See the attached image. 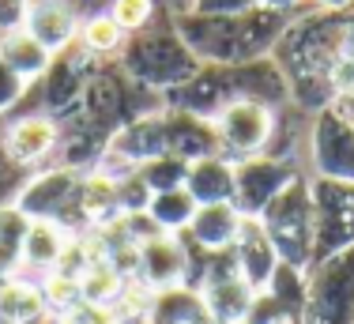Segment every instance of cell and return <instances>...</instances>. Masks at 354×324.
I'll use <instances>...</instances> for the list:
<instances>
[{
	"instance_id": "cell-22",
	"label": "cell",
	"mask_w": 354,
	"mask_h": 324,
	"mask_svg": "<svg viewBox=\"0 0 354 324\" xmlns=\"http://www.w3.org/2000/svg\"><path fill=\"white\" fill-rule=\"evenodd\" d=\"M72 230H64L61 223H46V219H38V223H30L27 237H23V276L30 271H38V276H49V271L61 264L64 249H68L72 242Z\"/></svg>"
},
{
	"instance_id": "cell-38",
	"label": "cell",
	"mask_w": 354,
	"mask_h": 324,
	"mask_svg": "<svg viewBox=\"0 0 354 324\" xmlns=\"http://www.w3.org/2000/svg\"><path fill=\"white\" fill-rule=\"evenodd\" d=\"M35 0H0V34H12L27 27V15Z\"/></svg>"
},
{
	"instance_id": "cell-37",
	"label": "cell",
	"mask_w": 354,
	"mask_h": 324,
	"mask_svg": "<svg viewBox=\"0 0 354 324\" xmlns=\"http://www.w3.org/2000/svg\"><path fill=\"white\" fill-rule=\"evenodd\" d=\"M252 8H260L257 0H192L189 12H196V15H245Z\"/></svg>"
},
{
	"instance_id": "cell-34",
	"label": "cell",
	"mask_w": 354,
	"mask_h": 324,
	"mask_svg": "<svg viewBox=\"0 0 354 324\" xmlns=\"http://www.w3.org/2000/svg\"><path fill=\"white\" fill-rule=\"evenodd\" d=\"M30 230V219L23 215L15 204H0V242H12V245H23Z\"/></svg>"
},
{
	"instance_id": "cell-18",
	"label": "cell",
	"mask_w": 354,
	"mask_h": 324,
	"mask_svg": "<svg viewBox=\"0 0 354 324\" xmlns=\"http://www.w3.org/2000/svg\"><path fill=\"white\" fill-rule=\"evenodd\" d=\"M27 34H35L49 53H64L80 38V15L68 0H35L27 15Z\"/></svg>"
},
{
	"instance_id": "cell-24",
	"label": "cell",
	"mask_w": 354,
	"mask_h": 324,
	"mask_svg": "<svg viewBox=\"0 0 354 324\" xmlns=\"http://www.w3.org/2000/svg\"><path fill=\"white\" fill-rule=\"evenodd\" d=\"M0 57H4V64L12 68L15 75H23V80H41L46 75L49 61H53V53H49L46 46L35 38V34L23 30H12V34H0Z\"/></svg>"
},
{
	"instance_id": "cell-35",
	"label": "cell",
	"mask_w": 354,
	"mask_h": 324,
	"mask_svg": "<svg viewBox=\"0 0 354 324\" xmlns=\"http://www.w3.org/2000/svg\"><path fill=\"white\" fill-rule=\"evenodd\" d=\"M117 204H121V215L124 211H147V204H151L147 185H143L136 174L124 177V181H117Z\"/></svg>"
},
{
	"instance_id": "cell-44",
	"label": "cell",
	"mask_w": 354,
	"mask_h": 324,
	"mask_svg": "<svg viewBox=\"0 0 354 324\" xmlns=\"http://www.w3.org/2000/svg\"><path fill=\"white\" fill-rule=\"evenodd\" d=\"M241 324H245V321H241Z\"/></svg>"
},
{
	"instance_id": "cell-25",
	"label": "cell",
	"mask_w": 354,
	"mask_h": 324,
	"mask_svg": "<svg viewBox=\"0 0 354 324\" xmlns=\"http://www.w3.org/2000/svg\"><path fill=\"white\" fill-rule=\"evenodd\" d=\"M200 204L192 200L189 189H170V192H155L147 204V215L155 219V226L162 230V234H185L192 223V215H196Z\"/></svg>"
},
{
	"instance_id": "cell-9",
	"label": "cell",
	"mask_w": 354,
	"mask_h": 324,
	"mask_svg": "<svg viewBox=\"0 0 354 324\" xmlns=\"http://www.w3.org/2000/svg\"><path fill=\"white\" fill-rule=\"evenodd\" d=\"M132 80L117 68H102L98 64L87 80V91H83V102H80V125H91L98 132H109L113 136L124 121H132L136 114H143L140 102H132Z\"/></svg>"
},
{
	"instance_id": "cell-33",
	"label": "cell",
	"mask_w": 354,
	"mask_h": 324,
	"mask_svg": "<svg viewBox=\"0 0 354 324\" xmlns=\"http://www.w3.org/2000/svg\"><path fill=\"white\" fill-rule=\"evenodd\" d=\"M64 324H132L117 305H91V302H80L75 309H68L61 317Z\"/></svg>"
},
{
	"instance_id": "cell-14",
	"label": "cell",
	"mask_w": 354,
	"mask_h": 324,
	"mask_svg": "<svg viewBox=\"0 0 354 324\" xmlns=\"http://www.w3.org/2000/svg\"><path fill=\"white\" fill-rule=\"evenodd\" d=\"M109 151L117 159H124L129 166H143V162L166 155V117L162 106L158 109H143L132 121H124L121 129L109 136Z\"/></svg>"
},
{
	"instance_id": "cell-8",
	"label": "cell",
	"mask_w": 354,
	"mask_h": 324,
	"mask_svg": "<svg viewBox=\"0 0 354 324\" xmlns=\"http://www.w3.org/2000/svg\"><path fill=\"white\" fill-rule=\"evenodd\" d=\"M215 132H218V147L223 155H230L234 162L249 159V155H264L275 140V125H279V109L264 106V102H230L223 114L215 117Z\"/></svg>"
},
{
	"instance_id": "cell-17",
	"label": "cell",
	"mask_w": 354,
	"mask_h": 324,
	"mask_svg": "<svg viewBox=\"0 0 354 324\" xmlns=\"http://www.w3.org/2000/svg\"><path fill=\"white\" fill-rule=\"evenodd\" d=\"M162 117H166V155H177L185 162L223 155L218 132L212 121H204L196 114H185V109H170V106H162Z\"/></svg>"
},
{
	"instance_id": "cell-42",
	"label": "cell",
	"mask_w": 354,
	"mask_h": 324,
	"mask_svg": "<svg viewBox=\"0 0 354 324\" xmlns=\"http://www.w3.org/2000/svg\"><path fill=\"white\" fill-rule=\"evenodd\" d=\"M335 106H339L343 114H347V121L354 125V91H347V95H339V98H335Z\"/></svg>"
},
{
	"instance_id": "cell-15",
	"label": "cell",
	"mask_w": 354,
	"mask_h": 324,
	"mask_svg": "<svg viewBox=\"0 0 354 324\" xmlns=\"http://www.w3.org/2000/svg\"><path fill=\"white\" fill-rule=\"evenodd\" d=\"M61 143V121L49 114H35V117H19L12 121V129L4 132V151L8 159L19 170H30L38 162H46Z\"/></svg>"
},
{
	"instance_id": "cell-5",
	"label": "cell",
	"mask_w": 354,
	"mask_h": 324,
	"mask_svg": "<svg viewBox=\"0 0 354 324\" xmlns=\"http://www.w3.org/2000/svg\"><path fill=\"white\" fill-rule=\"evenodd\" d=\"M298 324H354V245L306 271Z\"/></svg>"
},
{
	"instance_id": "cell-2",
	"label": "cell",
	"mask_w": 354,
	"mask_h": 324,
	"mask_svg": "<svg viewBox=\"0 0 354 324\" xmlns=\"http://www.w3.org/2000/svg\"><path fill=\"white\" fill-rule=\"evenodd\" d=\"M290 15H275L268 8H252L245 15H196L174 12V27L200 64H249L272 57Z\"/></svg>"
},
{
	"instance_id": "cell-30",
	"label": "cell",
	"mask_w": 354,
	"mask_h": 324,
	"mask_svg": "<svg viewBox=\"0 0 354 324\" xmlns=\"http://www.w3.org/2000/svg\"><path fill=\"white\" fill-rule=\"evenodd\" d=\"M268 294H275L294 317H301V305H306V271L290 268V264H279L268 283Z\"/></svg>"
},
{
	"instance_id": "cell-27",
	"label": "cell",
	"mask_w": 354,
	"mask_h": 324,
	"mask_svg": "<svg viewBox=\"0 0 354 324\" xmlns=\"http://www.w3.org/2000/svg\"><path fill=\"white\" fill-rule=\"evenodd\" d=\"M124 38H129V34L113 23V15L95 12V15H87V19H80V38H75V46L91 57H109V53H121Z\"/></svg>"
},
{
	"instance_id": "cell-36",
	"label": "cell",
	"mask_w": 354,
	"mask_h": 324,
	"mask_svg": "<svg viewBox=\"0 0 354 324\" xmlns=\"http://www.w3.org/2000/svg\"><path fill=\"white\" fill-rule=\"evenodd\" d=\"M23 95H27V80L15 75L12 68L4 64V57H0V114H8V109H12Z\"/></svg>"
},
{
	"instance_id": "cell-20",
	"label": "cell",
	"mask_w": 354,
	"mask_h": 324,
	"mask_svg": "<svg viewBox=\"0 0 354 324\" xmlns=\"http://www.w3.org/2000/svg\"><path fill=\"white\" fill-rule=\"evenodd\" d=\"M143 324H215V317L207 313L204 294L196 287H170L151 294Z\"/></svg>"
},
{
	"instance_id": "cell-19",
	"label": "cell",
	"mask_w": 354,
	"mask_h": 324,
	"mask_svg": "<svg viewBox=\"0 0 354 324\" xmlns=\"http://www.w3.org/2000/svg\"><path fill=\"white\" fill-rule=\"evenodd\" d=\"M241 223L245 219H241V211L234 204H200L185 234L204 253H226V249H234V237H238Z\"/></svg>"
},
{
	"instance_id": "cell-26",
	"label": "cell",
	"mask_w": 354,
	"mask_h": 324,
	"mask_svg": "<svg viewBox=\"0 0 354 324\" xmlns=\"http://www.w3.org/2000/svg\"><path fill=\"white\" fill-rule=\"evenodd\" d=\"M129 283L132 279H124L109 260H95L80 276V294H83V302H91V305H121Z\"/></svg>"
},
{
	"instance_id": "cell-10",
	"label": "cell",
	"mask_w": 354,
	"mask_h": 324,
	"mask_svg": "<svg viewBox=\"0 0 354 324\" xmlns=\"http://www.w3.org/2000/svg\"><path fill=\"white\" fill-rule=\"evenodd\" d=\"M309 159H313L317 177L354 185V125L347 121V114L339 106H328L320 114H313Z\"/></svg>"
},
{
	"instance_id": "cell-43",
	"label": "cell",
	"mask_w": 354,
	"mask_h": 324,
	"mask_svg": "<svg viewBox=\"0 0 354 324\" xmlns=\"http://www.w3.org/2000/svg\"><path fill=\"white\" fill-rule=\"evenodd\" d=\"M57 324H64V321H57Z\"/></svg>"
},
{
	"instance_id": "cell-28",
	"label": "cell",
	"mask_w": 354,
	"mask_h": 324,
	"mask_svg": "<svg viewBox=\"0 0 354 324\" xmlns=\"http://www.w3.org/2000/svg\"><path fill=\"white\" fill-rule=\"evenodd\" d=\"M136 177L147 185V192H170V189H185V177H189V162L177 155H158L151 162H143L136 170Z\"/></svg>"
},
{
	"instance_id": "cell-6",
	"label": "cell",
	"mask_w": 354,
	"mask_h": 324,
	"mask_svg": "<svg viewBox=\"0 0 354 324\" xmlns=\"http://www.w3.org/2000/svg\"><path fill=\"white\" fill-rule=\"evenodd\" d=\"M313 264L354 245V185L313 177Z\"/></svg>"
},
{
	"instance_id": "cell-39",
	"label": "cell",
	"mask_w": 354,
	"mask_h": 324,
	"mask_svg": "<svg viewBox=\"0 0 354 324\" xmlns=\"http://www.w3.org/2000/svg\"><path fill=\"white\" fill-rule=\"evenodd\" d=\"M12 181H23V170L15 166L12 159H8V151H4V136H0V189H8Z\"/></svg>"
},
{
	"instance_id": "cell-13",
	"label": "cell",
	"mask_w": 354,
	"mask_h": 324,
	"mask_svg": "<svg viewBox=\"0 0 354 324\" xmlns=\"http://www.w3.org/2000/svg\"><path fill=\"white\" fill-rule=\"evenodd\" d=\"M136 283H143L151 294L170 291V287H189V253H185L181 234H158L140 245Z\"/></svg>"
},
{
	"instance_id": "cell-7",
	"label": "cell",
	"mask_w": 354,
	"mask_h": 324,
	"mask_svg": "<svg viewBox=\"0 0 354 324\" xmlns=\"http://www.w3.org/2000/svg\"><path fill=\"white\" fill-rule=\"evenodd\" d=\"M298 162L279 159V155H249L234 162V208L241 211V219H260V211L279 196L286 185L298 177Z\"/></svg>"
},
{
	"instance_id": "cell-29",
	"label": "cell",
	"mask_w": 354,
	"mask_h": 324,
	"mask_svg": "<svg viewBox=\"0 0 354 324\" xmlns=\"http://www.w3.org/2000/svg\"><path fill=\"white\" fill-rule=\"evenodd\" d=\"M38 283H41V294H46V305H49V313H53V317H64L68 309H75V305L83 302L80 279H72V276L49 271V276L38 279Z\"/></svg>"
},
{
	"instance_id": "cell-23",
	"label": "cell",
	"mask_w": 354,
	"mask_h": 324,
	"mask_svg": "<svg viewBox=\"0 0 354 324\" xmlns=\"http://www.w3.org/2000/svg\"><path fill=\"white\" fill-rule=\"evenodd\" d=\"M41 317H49V305L38 279H0V324H38Z\"/></svg>"
},
{
	"instance_id": "cell-16",
	"label": "cell",
	"mask_w": 354,
	"mask_h": 324,
	"mask_svg": "<svg viewBox=\"0 0 354 324\" xmlns=\"http://www.w3.org/2000/svg\"><path fill=\"white\" fill-rule=\"evenodd\" d=\"M234 260H238L241 279H245L252 291H268L275 268L283 264L275 245H272V237H268V230L260 226V219H245L241 223L238 237H234Z\"/></svg>"
},
{
	"instance_id": "cell-41",
	"label": "cell",
	"mask_w": 354,
	"mask_h": 324,
	"mask_svg": "<svg viewBox=\"0 0 354 324\" xmlns=\"http://www.w3.org/2000/svg\"><path fill=\"white\" fill-rule=\"evenodd\" d=\"M320 12H354V0H313Z\"/></svg>"
},
{
	"instance_id": "cell-21",
	"label": "cell",
	"mask_w": 354,
	"mask_h": 324,
	"mask_svg": "<svg viewBox=\"0 0 354 324\" xmlns=\"http://www.w3.org/2000/svg\"><path fill=\"white\" fill-rule=\"evenodd\" d=\"M185 189L196 204H230L234 200V159L230 155H207L189 162Z\"/></svg>"
},
{
	"instance_id": "cell-3",
	"label": "cell",
	"mask_w": 354,
	"mask_h": 324,
	"mask_svg": "<svg viewBox=\"0 0 354 324\" xmlns=\"http://www.w3.org/2000/svg\"><path fill=\"white\" fill-rule=\"evenodd\" d=\"M117 57H121V61H117L121 72L129 75L136 87L162 91V95L185 87V83L200 72L196 53L185 46V38L174 27V15L166 23H151V27L140 30V34H129Z\"/></svg>"
},
{
	"instance_id": "cell-12",
	"label": "cell",
	"mask_w": 354,
	"mask_h": 324,
	"mask_svg": "<svg viewBox=\"0 0 354 324\" xmlns=\"http://www.w3.org/2000/svg\"><path fill=\"white\" fill-rule=\"evenodd\" d=\"M95 57L83 53L80 46H68L64 53H57L46 68V109L53 117H75L80 114V102H83V91H87V80L95 72Z\"/></svg>"
},
{
	"instance_id": "cell-11",
	"label": "cell",
	"mask_w": 354,
	"mask_h": 324,
	"mask_svg": "<svg viewBox=\"0 0 354 324\" xmlns=\"http://www.w3.org/2000/svg\"><path fill=\"white\" fill-rule=\"evenodd\" d=\"M80 181H83V174H75L68 166L38 170L35 177H27V181L19 185V192H15L12 204L30 219V223L46 219V223L64 226V219H68V211L75 204V192H80Z\"/></svg>"
},
{
	"instance_id": "cell-32",
	"label": "cell",
	"mask_w": 354,
	"mask_h": 324,
	"mask_svg": "<svg viewBox=\"0 0 354 324\" xmlns=\"http://www.w3.org/2000/svg\"><path fill=\"white\" fill-rule=\"evenodd\" d=\"M245 324H298V317H294V313L286 309L275 294L257 291V298H252V305H249Z\"/></svg>"
},
{
	"instance_id": "cell-4",
	"label": "cell",
	"mask_w": 354,
	"mask_h": 324,
	"mask_svg": "<svg viewBox=\"0 0 354 324\" xmlns=\"http://www.w3.org/2000/svg\"><path fill=\"white\" fill-rule=\"evenodd\" d=\"M260 226L268 230L283 264L298 271L313 268V189L309 177H294L286 189L260 211Z\"/></svg>"
},
{
	"instance_id": "cell-1",
	"label": "cell",
	"mask_w": 354,
	"mask_h": 324,
	"mask_svg": "<svg viewBox=\"0 0 354 324\" xmlns=\"http://www.w3.org/2000/svg\"><path fill=\"white\" fill-rule=\"evenodd\" d=\"M354 27V12H306L290 15L286 30L279 34L272 49V61L279 64L290 102L298 109H320L335 106V68L343 61Z\"/></svg>"
},
{
	"instance_id": "cell-31",
	"label": "cell",
	"mask_w": 354,
	"mask_h": 324,
	"mask_svg": "<svg viewBox=\"0 0 354 324\" xmlns=\"http://www.w3.org/2000/svg\"><path fill=\"white\" fill-rule=\"evenodd\" d=\"M106 12L113 15V23L124 34H140V30H147L151 23H155L158 4H155V0H109Z\"/></svg>"
},
{
	"instance_id": "cell-40",
	"label": "cell",
	"mask_w": 354,
	"mask_h": 324,
	"mask_svg": "<svg viewBox=\"0 0 354 324\" xmlns=\"http://www.w3.org/2000/svg\"><path fill=\"white\" fill-rule=\"evenodd\" d=\"M257 4L268 8V12H275V15H294L301 0H257Z\"/></svg>"
}]
</instances>
